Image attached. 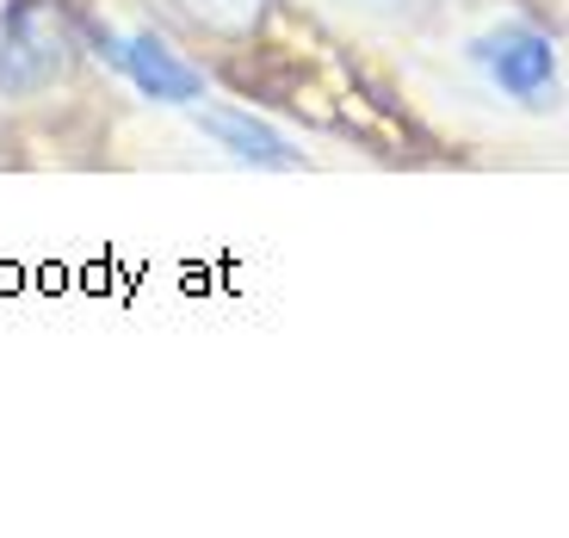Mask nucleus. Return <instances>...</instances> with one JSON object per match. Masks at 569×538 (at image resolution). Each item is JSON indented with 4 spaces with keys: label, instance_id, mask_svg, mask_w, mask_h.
I'll return each mask as SVG.
<instances>
[{
    "label": "nucleus",
    "instance_id": "nucleus-1",
    "mask_svg": "<svg viewBox=\"0 0 569 538\" xmlns=\"http://www.w3.org/2000/svg\"><path fill=\"white\" fill-rule=\"evenodd\" d=\"M74 31L62 0H7L0 7V93H43L50 81L69 74Z\"/></svg>",
    "mask_w": 569,
    "mask_h": 538
},
{
    "label": "nucleus",
    "instance_id": "nucleus-2",
    "mask_svg": "<svg viewBox=\"0 0 569 538\" xmlns=\"http://www.w3.org/2000/svg\"><path fill=\"white\" fill-rule=\"evenodd\" d=\"M470 62H477V69H483L489 81L508 93V100L532 106V112L557 106L563 62H557V43L545 38L539 26H520V19H508V26L483 31V38L470 43Z\"/></svg>",
    "mask_w": 569,
    "mask_h": 538
},
{
    "label": "nucleus",
    "instance_id": "nucleus-3",
    "mask_svg": "<svg viewBox=\"0 0 569 538\" xmlns=\"http://www.w3.org/2000/svg\"><path fill=\"white\" fill-rule=\"evenodd\" d=\"M186 112H192V124L204 130V142H217V149H223L229 161H242V168H260V173H298L303 161H310L279 124H267V118L242 112V106L199 100V106H186Z\"/></svg>",
    "mask_w": 569,
    "mask_h": 538
},
{
    "label": "nucleus",
    "instance_id": "nucleus-4",
    "mask_svg": "<svg viewBox=\"0 0 569 538\" xmlns=\"http://www.w3.org/2000/svg\"><path fill=\"white\" fill-rule=\"evenodd\" d=\"M118 74H130V87H137L142 100H161V106H199L204 100V74L168 38H156V31L124 38V69Z\"/></svg>",
    "mask_w": 569,
    "mask_h": 538
},
{
    "label": "nucleus",
    "instance_id": "nucleus-5",
    "mask_svg": "<svg viewBox=\"0 0 569 538\" xmlns=\"http://www.w3.org/2000/svg\"><path fill=\"white\" fill-rule=\"evenodd\" d=\"M168 7L186 26H199L204 38H223V43H248L272 13V0H168Z\"/></svg>",
    "mask_w": 569,
    "mask_h": 538
},
{
    "label": "nucleus",
    "instance_id": "nucleus-6",
    "mask_svg": "<svg viewBox=\"0 0 569 538\" xmlns=\"http://www.w3.org/2000/svg\"><path fill=\"white\" fill-rule=\"evenodd\" d=\"M87 38H93V50H100V57L112 62V69H124V43H118L106 26H87Z\"/></svg>",
    "mask_w": 569,
    "mask_h": 538
},
{
    "label": "nucleus",
    "instance_id": "nucleus-7",
    "mask_svg": "<svg viewBox=\"0 0 569 538\" xmlns=\"http://www.w3.org/2000/svg\"><path fill=\"white\" fill-rule=\"evenodd\" d=\"M347 7H371V13H390V7H402V0H347Z\"/></svg>",
    "mask_w": 569,
    "mask_h": 538
}]
</instances>
